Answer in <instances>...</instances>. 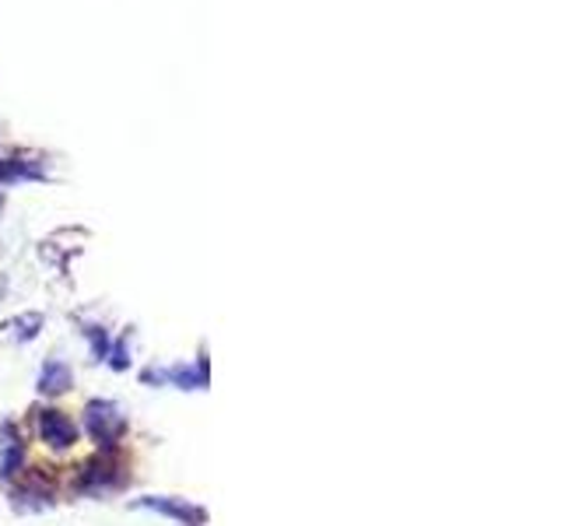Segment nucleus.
Masks as SVG:
<instances>
[{"instance_id":"f257e3e1","label":"nucleus","mask_w":561,"mask_h":526,"mask_svg":"<svg viewBox=\"0 0 561 526\" xmlns=\"http://www.w3.org/2000/svg\"><path fill=\"white\" fill-rule=\"evenodd\" d=\"M84 428L95 438L99 446L110 449L116 438L123 435V414L113 400H92L84 408Z\"/></svg>"},{"instance_id":"f03ea898","label":"nucleus","mask_w":561,"mask_h":526,"mask_svg":"<svg viewBox=\"0 0 561 526\" xmlns=\"http://www.w3.org/2000/svg\"><path fill=\"white\" fill-rule=\"evenodd\" d=\"M39 435H43V443L57 446V449H67L78 438V428H75V421H70L67 414L43 411L39 414Z\"/></svg>"},{"instance_id":"7ed1b4c3","label":"nucleus","mask_w":561,"mask_h":526,"mask_svg":"<svg viewBox=\"0 0 561 526\" xmlns=\"http://www.w3.org/2000/svg\"><path fill=\"white\" fill-rule=\"evenodd\" d=\"M39 390H43V393H64V390H70V368H67V362L49 358V362L43 365Z\"/></svg>"},{"instance_id":"20e7f679","label":"nucleus","mask_w":561,"mask_h":526,"mask_svg":"<svg viewBox=\"0 0 561 526\" xmlns=\"http://www.w3.org/2000/svg\"><path fill=\"white\" fill-rule=\"evenodd\" d=\"M148 508H154V513H165V516H175L183 523H201L204 513L197 505H186V502H175V499H145Z\"/></svg>"},{"instance_id":"39448f33","label":"nucleus","mask_w":561,"mask_h":526,"mask_svg":"<svg viewBox=\"0 0 561 526\" xmlns=\"http://www.w3.org/2000/svg\"><path fill=\"white\" fill-rule=\"evenodd\" d=\"M81 484L84 488H99V484H113V456H95L81 467Z\"/></svg>"},{"instance_id":"423d86ee","label":"nucleus","mask_w":561,"mask_h":526,"mask_svg":"<svg viewBox=\"0 0 561 526\" xmlns=\"http://www.w3.org/2000/svg\"><path fill=\"white\" fill-rule=\"evenodd\" d=\"M0 453H4V464H0V473H4V478H14L18 467H22V456H25V449H22V443H18L14 428H4V443H0Z\"/></svg>"},{"instance_id":"0eeeda50","label":"nucleus","mask_w":561,"mask_h":526,"mask_svg":"<svg viewBox=\"0 0 561 526\" xmlns=\"http://www.w3.org/2000/svg\"><path fill=\"white\" fill-rule=\"evenodd\" d=\"M43 327V316H18V320H11L8 323V330H14V338L18 341H25V338H35V330H39Z\"/></svg>"}]
</instances>
